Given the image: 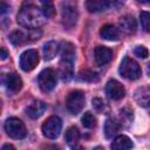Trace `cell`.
Wrapping results in <instances>:
<instances>
[{
  "mask_svg": "<svg viewBox=\"0 0 150 150\" xmlns=\"http://www.w3.org/2000/svg\"><path fill=\"white\" fill-rule=\"evenodd\" d=\"M101 36L108 41H116L120 38V30L112 25H104L100 30Z\"/></svg>",
  "mask_w": 150,
  "mask_h": 150,
  "instance_id": "17",
  "label": "cell"
},
{
  "mask_svg": "<svg viewBox=\"0 0 150 150\" xmlns=\"http://www.w3.org/2000/svg\"><path fill=\"white\" fill-rule=\"evenodd\" d=\"M137 1H138V2H141V4H144V2H146L148 0H137Z\"/></svg>",
  "mask_w": 150,
  "mask_h": 150,
  "instance_id": "34",
  "label": "cell"
},
{
  "mask_svg": "<svg viewBox=\"0 0 150 150\" xmlns=\"http://www.w3.org/2000/svg\"><path fill=\"white\" fill-rule=\"evenodd\" d=\"M47 109V104L42 101H34L32 104H29L26 108V114L30 117V118H38L40 117L45 110Z\"/></svg>",
  "mask_w": 150,
  "mask_h": 150,
  "instance_id": "13",
  "label": "cell"
},
{
  "mask_svg": "<svg viewBox=\"0 0 150 150\" xmlns=\"http://www.w3.org/2000/svg\"><path fill=\"white\" fill-rule=\"evenodd\" d=\"M61 16H62V23L67 28H71L75 26L77 21V11L74 6L70 5H63L61 9Z\"/></svg>",
  "mask_w": 150,
  "mask_h": 150,
  "instance_id": "9",
  "label": "cell"
},
{
  "mask_svg": "<svg viewBox=\"0 0 150 150\" xmlns=\"http://www.w3.org/2000/svg\"><path fill=\"white\" fill-rule=\"evenodd\" d=\"M120 116H121V121H122V122L129 123V122H131V120H132V111H130V110L127 109V108H125V109H122Z\"/></svg>",
  "mask_w": 150,
  "mask_h": 150,
  "instance_id": "29",
  "label": "cell"
},
{
  "mask_svg": "<svg viewBox=\"0 0 150 150\" xmlns=\"http://www.w3.org/2000/svg\"><path fill=\"white\" fill-rule=\"evenodd\" d=\"M60 46L55 42V41H48L43 45V48H42V52H43V59L46 61H49L52 59H54L59 52V48Z\"/></svg>",
  "mask_w": 150,
  "mask_h": 150,
  "instance_id": "20",
  "label": "cell"
},
{
  "mask_svg": "<svg viewBox=\"0 0 150 150\" xmlns=\"http://www.w3.org/2000/svg\"><path fill=\"white\" fill-rule=\"evenodd\" d=\"M131 148H132L131 139L124 135L117 136L111 143V149H115V150H127V149H131Z\"/></svg>",
  "mask_w": 150,
  "mask_h": 150,
  "instance_id": "19",
  "label": "cell"
},
{
  "mask_svg": "<svg viewBox=\"0 0 150 150\" xmlns=\"http://www.w3.org/2000/svg\"><path fill=\"white\" fill-rule=\"evenodd\" d=\"M59 75L62 81H69L73 76V61L61 59L59 64Z\"/></svg>",
  "mask_w": 150,
  "mask_h": 150,
  "instance_id": "16",
  "label": "cell"
},
{
  "mask_svg": "<svg viewBox=\"0 0 150 150\" xmlns=\"http://www.w3.org/2000/svg\"><path fill=\"white\" fill-rule=\"evenodd\" d=\"M82 124L84 128H88V129H91L96 125V118L94 117V115L89 111L84 112V115L82 116Z\"/></svg>",
  "mask_w": 150,
  "mask_h": 150,
  "instance_id": "26",
  "label": "cell"
},
{
  "mask_svg": "<svg viewBox=\"0 0 150 150\" xmlns=\"http://www.w3.org/2000/svg\"><path fill=\"white\" fill-rule=\"evenodd\" d=\"M135 100L142 107H150V86L139 88L135 93Z\"/></svg>",
  "mask_w": 150,
  "mask_h": 150,
  "instance_id": "18",
  "label": "cell"
},
{
  "mask_svg": "<svg viewBox=\"0 0 150 150\" xmlns=\"http://www.w3.org/2000/svg\"><path fill=\"white\" fill-rule=\"evenodd\" d=\"M139 19H141V23L143 29L146 33H150V13L148 12H142L139 14Z\"/></svg>",
  "mask_w": 150,
  "mask_h": 150,
  "instance_id": "27",
  "label": "cell"
},
{
  "mask_svg": "<svg viewBox=\"0 0 150 150\" xmlns=\"http://www.w3.org/2000/svg\"><path fill=\"white\" fill-rule=\"evenodd\" d=\"M118 25H120V29L124 32L125 34H134L137 28L136 20L131 15H125L121 18L118 21Z\"/></svg>",
  "mask_w": 150,
  "mask_h": 150,
  "instance_id": "14",
  "label": "cell"
},
{
  "mask_svg": "<svg viewBox=\"0 0 150 150\" xmlns=\"http://www.w3.org/2000/svg\"><path fill=\"white\" fill-rule=\"evenodd\" d=\"M4 84L7 89L8 93L11 94H16L21 88H22V80L21 77L15 74V73H9L6 74L4 77Z\"/></svg>",
  "mask_w": 150,
  "mask_h": 150,
  "instance_id": "11",
  "label": "cell"
},
{
  "mask_svg": "<svg viewBox=\"0 0 150 150\" xmlns=\"http://www.w3.org/2000/svg\"><path fill=\"white\" fill-rule=\"evenodd\" d=\"M56 81H57V77H56V71L52 68H47V69H43L39 76H38V82H39V87L42 91L45 93H48V91H52L55 86H56Z\"/></svg>",
  "mask_w": 150,
  "mask_h": 150,
  "instance_id": "6",
  "label": "cell"
},
{
  "mask_svg": "<svg viewBox=\"0 0 150 150\" xmlns=\"http://www.w3.org/2000/svg\"><path fill=\"white\" fill-rule=\"evenodd\" d=\"M0 50H1V55H0V56H1V60H6V59H7V56H8V53H7V50H6L4 47H2Z\"/></svg>",
  "mask_w": 150,
  "mask_h": 150,
  "instance_id": "31",
  "label": "cell"
},
{
  "mask_svg": "<svg viewBox=\"0 0 150 150\" xmlns=\"http://www.w3.org/2000/svg\"><path fill=\"white\" fill-rule=\"evenodd\" d=\"M62 129V121L57 116H50L42 124V134L45 137L54 139L59 137Z\"/></svg>",
  "mask_w": 150,
  "mask_h": 150,
  "instance_id": "7",
  "label": "cell"
},
{
  "mask_svg": "<svg viewBox=\"0 0 150 150\" xmlns=\"http://www.w3.org/2000/svg\"><path fill=\"white\" fill-rule=\"evenodd\" d=\"M134 53H135L136 56L142 57V59H145V57H148V55H149V52H148V49H146L144 46H137V47L135 48Z\"/></svg>",
  "mask_w": 150,
  "mask_h": 150,
  "instance_id": "30",
  "label": "cell"
},
{
  "mask_svg": "<svg viewBox=\"0 0 150 150\" xmlns=\"http://www.w3.org/2000/svg\"><path fill=\"white\" fill-rule=\"evenodd\" d=\"M40 4L43 14L47 18H53L55 15V7L53 0H40Z\"/></svg>",
  "mask_w": 150,
  "mask_h": 150,
  "instance_id": "24",
  "label": "cell"
},
{
  "mask_svg": "<svg viewBox=\"0 0 150 150\" xmlns=\"http://www.w3.org/2000/svg\"><path fill=\"white\" fill-rule=\"evenodd\" d=\"M39 63V53L36 49H28L20 56V67L23 71L33 70Z\"/></svg>",
  "mask_w": 150,
  "mask_h": 150,
  "instance_id": "8",
  "label": "cell"
},
{
  "mask_svg": "<svg viewBox=\"0 0 150 150\" xmlns=\"http://www.w3.org/2000/svg\"><path fill=\"white\" fill-rule=\"evenodd\" d=\"M86 7L90 13H100L110 7L109 0H87Z\"/></svg>",
  "mask_w": 150,
  "mask_h": 150,
  "instance_id": "15",
  "label": "cell"
},
{
  "mask_svg": "<svg viewBox=\"0 0 150 150\" xmlns=\"http://www.w3.org/2000/svg\"><path fill=\"white\" fill-rule=\"evenodd\" d=\"M6 149H14V146L11 145V144H5V145H2V150H6Z\"/></svg>",
  "mask_w": 150,
  "mask_h": 150,
  "instance_id": "33",
  "label": "cell"
},
{
  "mask_svg": "<svg viewBox=\"0 0 150 150\" xmlns=\"http://www.w3.org/2000/svg\"><path fill=\"white\" fill-rule=\"evenodd\" d=\"M46 18L47 16L43 14L42 9L30 1H26L18 13V22L28 29L41 27L46 22Z\"/></svg>",
  "mask_w": 150,
  "mask_h": 150,
  "instance_id": "1",
  "label": "cell"
},
{
  "mask_svg": "<svg viewBox=\"0 0 150 150\" xmlns=\"http://www.w3.org/2000/svg\"><path fill=\"white\" fill-rule=\"evenodd\" d=\"M79 79L82 81H87V82H96V81H98V75L89 69H84V70L80 71Z\"/></svg>",
  "mask_w": 150,
  "mask_h": 150,
  "instance_id": "25",
  "label": "cell"
},
{
  "mask_svg": "<svg viewBox=\"0 0 150 150\" xmlns=\"http://www.w3.org/2000/svg\"><path fill=\"white\" fill-rule=\"evenodd\" d=\"M94 59L97 66H104L112 60V50L104 46H97L94 50Z\"/></svg>",
  "mask_w": 150,
  "mask_h": 150,
  "instance_id": "12",
  "label": "cell"
},
{
  "mask_svg": "<svg viewBox=\"0 0 150 150\" xmlns=\"http://www.w3.org/2000/svg\"><path fill=\"white\" fill-rule=\"evenodd\" d=\"M67 144L69 146H76L79 141H80V131L76 127H70L67 131H66V136H64Z\"/></svg>",
  "mask_w": 150,
  "mask_h": 150,
  "instance_id": "23",
  "label": "cell"
},
{
  "mask_svg": "<svg viewBox=\"0 0 150 150\" xmlns=\"http://www.w3.org/2000/svg\"><path fill=\"white\" fill-rule=\"evenodd\" d=\"M148 73H149V76H150V64L148 66Z\"/></svg>",
  "mask_w": 150,
  "mask_h": 150,
  "instance_id": "35",
  "label": "cell"
},
{
  "mask_svg": "<svg viewBox=\"0 0 150 150\" xmlns=\"http://www.w3.org/2000/svg\"><path fill=\"white\" fill-rule=\"evenodd\" d=\"M120 74L128 80H137L141 76V67L129 56H125L120 64Z\"/></svg>",
  "mask_w": 150,
  "mask_h": 150,
  "instance_id": "3",
  "label": "cell"
},
{
  "mask_svg": "<svg viewBox=\"0 0 150 150\" xmlns=\"http://www.w3.org/2000/svg\"><path fill=\"white\" fill-rule=\"evenodd\" d=\"M120 129H121V123L117 122L116 120L108 118L105 121V124H104V134H105V137L112 138L114 136L117 135V132L120 131Z\"/></svg>",
  "mask_w": 150,
  "mask_h": 150,
  "instance_id": "21",
  "label": "cell"
},
{
  "mask_svg": "<svg viewBox=\"0 0 150 150\" xmlns=\"http://www.w3.org/2000/svg\"><path fill=\"white\" fill-rule=\"evenodd\" d=\"M60 54H61V59L63 60H74L75 56V48L73 46V43L68 42V41H62L60 45Z\"/></svg>",
  "mask_w": 150,
  "mask_h": 150,
  "instance_id": "22",
  "label": "cell"
},
{
  "mask_svg": "<svg viewBox=\"0 0 150 150\" xmlns=\"http://www.w3.org/2000/svg\"><path fill=\"white\" fill-rule=\"evenodd\" d=\"M6 11H7V6L5 5V2H4V1H1V13L4 14Z\"/></svg>",
  "mask_w": 150,
  "mask_h": 150,
  "instance_id": "32",
  "label": "cell"
},
{
  "mask_svg": "<svg viewBox=\"0 0 150 150\" xmlns=\"http://www.w3.org/2000/svg\"><path fill=\"white\" fill-rule=\"evenodd\" d=\"M5 130L9 137L15 139H21L27 134L23 122L16 117H11L5 122Z\"/></svg>",
  "mask_w": 150,
  "mask_h": 150,
  "instance_id": "5",
  "label": "cell"
},
{
  "mask_svg": "<svg viewBox=\"0 0 150 150\" xmlns=\"http://www.w3.org/2000/svg\"><path fill=\"white\" fill-rule=\"evenodd\" d=\"M105 93L108 95L109 98L111 100H115V101H118L121 98L124 97L125 95V89L124 87L116 80H110L107 86H105Z\"/></svg>",
  "mask_w": 150,
  "mask_h": 150,
  "instance_id": "10",
  "label": "cell"
},
{
  "mask_svg": "<svg viewBox=\"0 0 150 150\" xmlns=\"http://www.w3.org/2000/svg\"><path fill=\"white\" fill-rule=\"evenodd\" d=\"M93 108H94V110L96 111V112H100V114H102L104 110H105V103L103 102V100H101L100 97H95V98H93Z\"/></svg>",
  "mask_w": 150,
  "mask_h": 150,
  "instance_id": "28",
  "label": "cell"
},
{
  "mask_svg": "<svg viewBox=\"0 0 150 150\" xmlns=\"http://www.w3.org/2000/svg\"><path fill=\"white\" fill-rule=\"evenodd\" d=\"M41 35H42V33L40 30H38V28L29 29V32H23L21 29H16L11 33L9 40L14 46H21L26 42L39 40L41 38Z\"/></svg>",
  "mask_w": 150,
  "mask_h": 150,
  "instance_id": "2",
  "label": "cell"
},
{
  "mask_svg": "<svg viewBox=\"0 0 150 150\" xmlns=\"http://www.w3.org/2000/svg\"><path fill=\"white\" fill-rule=\"evenodd\" d=\"M84 94L81 90H73L68 94L67 100H66V105L67 109L70 114L73 115H77L84 107Z\"/></svg>",
  "mask_w": 150,
  "mask_h": 150,
  "instance_id": "4",
  "label": "cell"
}]
</instances>
